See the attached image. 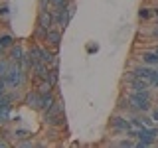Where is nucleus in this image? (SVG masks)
Wrapping results in <instances>:
<instances>
[{
  "mask_svg": "<svg viewBox=\"0 0 158 148\" xmlns=\"http://www.w3.org/2000/svg\"><path fill=\"white\" fill-rule=\"evenodd\" d=\"M97 51H99V43H95V42L87 43V53H97Z\"/></svg>",
  "mask_w": 158,
  "mask_h": 148,
  "instance_id": "nucleus-28",
  "label": "nucleus"
},
{
  "mask_svg": "<svg viewBox=\"0 0 158 148\" xmlns=\"http://www.w3.org/2000/svg\"><path fill=\"white\" fill-rule=\"evenodd\" d=\"M158 67H152V65H146V63L138 61V63H132L131 69L127 71L125 79H132V77H140V79H146V81H150L152 77H154Z\"/></svg>",
  "mask_w": 158,
  "mask_h": 148,
  "instance_id": "nucleus-6",
  "label": "nucleus"
},
{
  "mask_svg": "<svg viewBox=\"0 0 158 148\" xmlns=\"http://www.w3.org/2000/svg\"><path fill=\"white\" fill-rule=\"evenodd\" d=\"M22 105H26L28 109H32V111H36V113H42V93H40L38 87L26 89Z\"/></svg>",
  "mask_w": 158,
  "mask_h": 148,
  "instance_id": "nucleus-9",
  "label": "nucleus"
},
{
  "mask_svg": "<svg viewBox=\"0 0 158 148\" xmlns=\"http://www.w3.org/2000/svg\"><path fill=\"white\" fill-rule=\"evenodd\" d=\"M150 85H152V89H158V69H156V73H154V77L150 79Z\"/></svg>",
  "mask_w": 158,
  "mask_h": 148,
  "instance_id": "nucleus-31",
  "label": "nucleus"
},
{
  "mask_svg": "<svg viewBox=\"0 0 158 148\" xmlns=\"http://www.w3.org/2000/svg\"><path fill=\"white\" fill-rule=\"evenodd\" d=\"M20 121H22V115H20V113H16V115H12V125H18Z\"/></svg>",
  "mask_w": 158,
  "mask_h": 148,
  "instance_id": "nucleus-32",
  "label": "nucleus"
},
{
  "mask_svg": "<svg viewBox=\"0 0 158 148\" xmlns=\"http://www.w3.org/2000/svg\"><path fill=\"white\" fill-rule=\"evenodd\" d=\"M10 14H12V10H10L8 2H0V22L8 24V18H10Z\"/></svg>",
  "mask_w": 158,
  "mask_h": 148,
  "instance_id": "nucleus-19",
  "label": "nucleus"
},
{
  "mask_svg": "<svg viewBox=\"0 0 158 148\" xmlns=\"http://www.w3.org/2000/svg\"><path fill=\"white\" fill-rule=\"evenodd\" d=\"M48 32H49V30H44V28L36 26V28H34V39H36V42H44L46 36H48Z\"/></svg>",
  "mask_w": 158,
  "mask_h": 148,
  "instance_id": "nucleus-22",
  "label": "nucleus"
},
{
  "mask_svg": "<svg viewBox=\"0 0 158 148\" xmlns=\"http://www.w3.org/2000/svg\"><path fill=\"white\" fill-rule=\"evenodd\" d=\"M10 65H12V63H10V59H8V57H0V77H4V75L8 73Z\"/></svg>",
  "mask_w": 158,
  "mask_h": 148,
  "instance_id": "nucleus-23",
  "label": "nucleus"
},
{
  "mask_svg": "<svg viewBox=\"0 0 158 148\" xmlns=\"http://www.w3.org/2000/svg\"><path fill=\"white\" fill-rule=\"evenodd\" d=\"M42 115V125L44 126H56V128H65V107H63V99L59 97L56 105L40 113Z\"/></svg>",
  "mask_w": 158,
  "mask_h": 148,
  "instance_id": "nucleus-2",
  "label": "nucleus"
},
{
  "mask_svg": "<svg viewBox=\"0 0 158 148\" xmlns=\"http://www.w3.org/2000/svg\"><path fill=\"white\" fill-rule=\"evenodd\" d=\"M127 136L135 138L136 140V148H148L158 144V125L154 126H132L131 130L127 132Z\"/></svg>",
  "mask_w": 158,
  "mask_h": 148,
  "instance_id": "nucleus-3",
  "label": "nucleus"
},
{
  "mask_svg": "<svg viewBox=\"0 0 158 148\" xmlns=\"http://www.w3.org/2000/svg\"><path fill=\"white\" fill-rule=\"evenodd\" d=\"M136 59L142 63H146V65H152V67H158V53L154 51L152 47L148 49H142V51L136 53Z\"/></svg>",
  "mask_w": 158,
  "mask_h": 148,
  "instance_id": "nucleus-13",
  "label": "nucleus"
},
{
  "mask_svg": "<svg viewBox=\"0 0 158 148\" xmlns=\"http://www.w3.org/2000/svg\"><path fill=\"white\" fill-rule=\"evenodd\" d=\"M128 109H131V107H128V99H127L125 93H123V95L118 97V101H117V111H118V113H125V115H127Z\"/></svg>",
  "mask_w": 158,
  "mask_h": 148,
  "instance_id": "nucleus-20",
  "label": "nucleus"
},
{
  "mask_svg": "<svg viewBox=\"0 0 158 148\" xmlns=\"http://www.w3.org/2000/svg\"><path fill=\"white\" fill-rule=\"evenodd\" d=\"M8 146H12V142L8 140V138H4V136H0V148H8Z\"/></svg>",
  "mask_w": 158,
  "mask_h": 148,
  "instance_id": "nucleus-29",
  "label": "nucleus"
},
{
  "mask_svg": "<svg viewBox=\"0 0 158 148\" xmlns=\"http://www.w3.org/2000/svg\"><path fill=\"white\" fill-rule=\"evenodd\" d=\"M109 126H111V130L115 132V134H127V132L132 128V122H131V118H128L125 113H118L117 111L115 115L111 117Z\"/></svg>",
  "mask_w": 158,
  "mask_h": 148,
  "instance_id": "nucleus-7",
  "label": "nucleus"
},
{
  "mask_svg": "<svg viewBox=\"0 0 158 148\" xmlns=\"http://www.w3.org/2000/svg\"><path fill=\"white\" fill-rule=\"evenodd\" d=\"M75 10H77V6H75V0H73V2L69 4V6H63V8H53V18H56V26H57L59 30H63V32H65L67 26L71 24L73 16H75Z\"/></svg>",
  "mask_w": 158,
  "mask_h": 148,
  "instance_id": "nucleus-5",
  "label": "nucleus"
},
{
  "mask_svg": "<svg viewBox=\"0 0 158 148\" xmlns=\"http://www.w3.org/2000/svg\"><path fill=\"white\" fill-rule=\"evenodd\" d=\"M28 138H34V132L28 130V128H20V126H14L12 128V140L14 144L20 140H28Z\"/></svg>",
  "mask_w": 158,
  "mask_h": 148,
  "instance_id": "nucleus-15",
  "label": "nucleus"
},
{
  "mask_svg": "<svg viewBox=\"0 0 158 148\" xmlns=\"http://www.w3.org/2000/svg\"><path fill=\"white\" fill-rule=\"evenodd\" d=\"M73 0H52V8H63V6H69Z\"/></svg>",
  "mask_w": 158,
  "mask_h": 148,
  "instance_id": "nucleus-25",
  "label": "nucleus"
},
{
  "mask_svg": "<svg viewBox=\"0 0 158 148\" xmlns=\"http://www.w3.org/2000/svg\"><path fill=\"white\" fill-rule=\"evenodd\" d=\"M16 42H18V39L14 38V34H10V32H2V34H0V46L6 49V51H8V49L12 47Z\"/></svg>",
  "mask_w": 158,
  "mask_h": 148,
  "instance_id": "nucleus-16",
  "label": "nucleus"
},
{
  "mask_svg": "<svg viewBox=\"0 0 158 148\" xmlns=\"http://www.w3.org/2000/svg\"><path fill=\"white\" fill-rule=\"evenodd\" d=\"M36 26L44 28V30H52V28H56L53 8H52V10H46V12H38V16H36Z\"/></svg>",
  "mask_w": 158,
  "mask_h": 148,
  "instance_id": "nucleus-12",
  "label": "nucleus"
},
{
  "mask_svg": "<svg viewBox=\"0 0 158 148\" xmlns=\"http://www.w3.org/2000/svg\"><path fill=\"white\" fill-rule=\"evenodd\" d=\"M154 26H158V18H154Z\"/></svg>",
  "mask_w": 158,
  "mask_h": 148,
  "instance_id": "nucleus-35",
  "label": "nucleus"
},
{
  "mask_svg": "<svg viewBox=\"0 0 158 148\" xmlns=\"http://www.w3.org/2000/svg\"><path fill=\"white\" fill-rule=\"evenodd\" d=\"M128 99V111L132 113H150L152 107H154V91L150 89H144V91H127L125 93Z\"/></svg>",
  "mask_w": 158,
  "mask_h": 148,
  "instance_id": "nucleus-1",
  "label": "nucleus"
},
{
  "mask_svg": "<svg viewBox=\"0 0 158 148\" xmlns=\"http://www.w3.org/2000/svg\"><path fill=\"white\" fill-rule=\"evenodd\" d=\"M156 109H158V105H156Z\"/></svg>",
  "mask_w": 158,
  "mask_h": 148,
  "instance_id": "nucleus-36",
  "label": "nucleus"
},
{
  "mask_svg": "<svg viewBox=\"0 0 158 148\" xmlns=\"http://www.w3.org/2000/svg\"><path fill=\"white\" fill-rule=\"evenodd\" d=\"M38 12H46V10H52V0H36Z\"/></svg>",
  "mask_w": 158,
  "mask_h": 148,
  "instance_id": "nucleus-24",
  "label": "nucleus"
},
{
  "mask_svg": "<svg viewBox=\"0 0 158 148\" xmlns=\"http://www.w3.org/2000/svg\"><path fill=\"white\" fill-rule=\"evenodd\" d=\"M136 16H138V20L140 22H148V20H152L154 18V14H152V6H140L138 8V12H136Z\"/></svg>",
  "mask_w": 158,
  "mask_h": 148,
  "instance_id": "nucleus-17",
  "label": "nucleus"
},
{
  "mask_svg": "<svg viewBox=\"0 0 158 148\" xmlns=\"http://www.w3.org/2000/svg\"><path fill=\"white\" fill-rule=\"evenodd\" d=\"M48 81L52 83L53 87L59 85V63H57V65H52V73H49V79H48Z\"/></svg>",
  "mask_w": 158,
  "mask_h": 148,
  "instance_id": "nucleus-21",
  "label": "nucleus"
},
{
  "mask_svg": "<svg viewBox=\"0 0 158 148\" xmlns=\"http://www.w3.org/2000/svg\"><path fill=\"white\" fill-rule=\"evenodd\" d=\"M152 49H154V51L158 53V43H154V46H152Z\"/></svg>",
  "mask_w": 158,
  "mask_h": 148,
  "instance_id": "nucleus-34",
  "label": "nucleus"
},
{
  "mask_svg": "<svg viewBox=\"0 0 158 148\" xmlns=\"http://www.w3.org/2000/svg\"><path fill=\"white\" fill-rule=\"evenodd\" d=\"M61 39H63V30H59V28L56 26V28H52V30L48 32V36H46V39H44V43L59 51V47H61Z\"/></svg>",
  "mask_w": 158,
  "mask_h": 148,
  "instance_id": "nucleus-11",
  "label": "nucleus"
},
{
  "mask_svg": "<svg viewBox=\"0 0 158 148\" xmlns=\"http://www.w3.org/2000/svg\"><path fill=\"white\" fill-rule=\"evenodd\" d=\"M16 146H20V148H32V146H36V144H34V138H28V140L16 142Z\"/></svg>",
  "mask_w": 158,
  "mask_h": 148,
  "instance_id": "nucleus-26",
  "label": "nucleus"
},
{
  "mask_svg": "<svg viewBox=\"0 0 158 148\" xmlns=\"http://www.w3.org/2000/svg\"><path fill=\"white\" fill-rule=\"evenodd\" d=\"M125 85H127V91H144V89H150V81L146 79H140V77H132V79H125Z\"/></svg>",
  "mask_w": 158,
  "mask_h": 148,
  "instance_id": "nucleus-14",
  "label": "nucleus"
},
{
  "mask_svg": "<svg viewBox=\"0 0 158 148\" xmlns=\"http://www.w3.org/2000/svg\"><path fill=\"white\" fill-rule=\"evenodd\" d=\"M150 117H152V121H154L156 125H158V109H156V105L152 107V111H150Z\"/></svg>",
  "mask_w": 158,
  "mask_h": 148,
  "instance_id": "nucleus-30",
  "label": "nucleus"
},
{
  "mask_svg": "<svg viewBox=\"0 0 158 148\" xmlns=\"http://www.w3.org/2000/svg\"><path fill=\"white\" fill-rule=\"evenodd\" d=\"M6 57L10 59V63H16V65H24V57H26V47L20 42H16L12 47L8 49Z\"/></svg>",
  "mask_w": 158,
  "mask_h": 148,
  "instance_id": "nucleus-10",
  "label": "nucleus"
},
{
  "mask_svg": "<svg viewBox=\"0 0 158 148\" xmlns=\"http://www.w3.org/2000/svg\"><path fill=\"white\" fill-rule=\"evenodd\" d=\"M6 91H8V85H6V81H4V77H0V97L6 95Z\"/></svg>",
  "mask_w": 158,
  "mask_h": 148,
  "instance_id": "nucleus-27",
  "label": "nucleus"
},
{
  "mask_svg": "<svg viewBox=\"0 0 158 148\" xmlns=\"http://www.w3.org/2000/svg\"><path fill=\"white\" fill-rule=\"evenodd\" d=\"M4 81H6L8 89H26L28 81H30V71L24 65L12 63L10 69H8V73L4 75Z\"/></svg>",
  "mask_w": 158,
  "mask_h": 148,
  "instance_id": "nucleus-4",
  "label": "nucleus"
},
{
  "mask_svg": "<svg viewBox=\"0 0 158 148\" xmlns=\"http://www.w3.org/2000/svg\"><path fill=\"white\" fill-rule=\"evenodd\" d=\"M14 105H16V103H14L8 95L0 97V128H2V126H8V125H12Z\"/></svg>",
  "mask_w": 158,
  "mask_h": 148,
  "instance_id": "nucleus-8",
  "label": "nucleus"
},
{
  "mask_svg": "<svg viewBox=\"0 0 158 148\" xmlns=\"http://www.w3.org/2000/svg\"><path fill=\"white\" fill-rule=\"evenodd\" d=\"M111 146L132 148V146H136V140H135V138H131V136H125V138H121V140H113V142H111Z\"/></svg>",
  "mask_w": 158,
  "mask_h": 148,
  "instance_id": "nucleus-18",
  "label": "nucleus"
},
{
  "mask_svg": "<svg viewBox=\"0 0 158 148\" xmlns=\"http://www.w3.org/2000/svg\"><path fill=\"white\" fill-rule=\"evenodd\" d=\"M152 14H154V18H158V4H156V6H152Z\"/></svg>",
  "mask_w": 158,
  "mask_h": 148,
  "instance_id": "nucleus-33",
  "label": "nucleus"
}]
</instances>
